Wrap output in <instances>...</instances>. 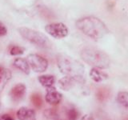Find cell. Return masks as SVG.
<instances>
[{
	"mask_svg": "<svg viewBox=\"0 0 128 120\" xmlns=\"http://www.w3.org/2000/svg\"><path fill=\"white\" fill-rule=\"evenodd\" d=\"M83 61L98 69H106L110 66V61L108 55L103 51L94 47H86L81 51Z\"/></svg>",
	"mask_w": 128,
	"mask_h": 120,
	"instance_id": "3957f363",
	"label": "cell"
},
{
	"mask_svg": "<svg viewBox=\"0 0 128 120\" xmlns=\"http://www.w3.org/2000/svg\"><path fill=\"white\" fill-rule=\"evenodd\" d=\"M80 120H94V118L91 114H84Z\"/></svg>",
	"mask_w": 128,
	"mask_h": 120,
	"instance_id": "603a6c76",
	"label": "cell"
},
{
	"mask_svg": "<svg viewBox=\"0 0 128 120\" xmlns=\"http://www.w3.org/2000/svg\"><path fill=\"white\" fill-rule=\"evenodd\" d=\"M62 99V94L58 92L54 86H50L46 88V94L45 95L46 102L51 106H57L61 102Z\"/></svg>",
	"mask_w": 128,
	"mask_h": 120,
	"instance_id": "ba28073f",
	"label": "cell"
},
{
	"mask_svg": "<svg viewBox=\"0 0 128 120\" xmlns=\"http://www.w3.org/2000/svg\"><path fill=\"white\" fill-rule=\"evenodd\" d=\"M55 120H65V119H61V118H57V119H55Z\"/></svg>",
	"mask_w": 128,
	"mask_h": 120,
	"instance_id": "d4e9b609",
	"label": "cell"
},
{
	"mask_svg": "<svg viewBox=\"0 0 128 120\" xmlns=\"http://www.w3.org/2000/svg\"><path fill=\"white\" fill-rule=\"evenodd\" d=\"M45 30L52 37L56 38H62L68 34V29L63 23L49 24L45 27Z\"/></svg>",
	"mask_w": 128,
	"mask_h": 120,
	"instance_id": "8992f818",
	"label": "cell"
},
{
	"mask_svg": "<svg viewBox=\"0 0 128 120\" xmlns=\"http://www.w3.org/2000/svg\"><path fill=\"white\" fill-rule=\"evenodd\" d=\"M7 33V30L6 26L3 25V23L2 22H0V36H3L6 34Z\"/></svg>",
	"mask_w": 128,
	"mask_h": 120,
	"instance_id": "44dd1931",
	"label": "cell"
},
{
	"mask_svg": "<svg viewBox=\"0 0 128 120\" xmlns=\"http://www.w3.org/2000/svg\"><path fill=\"white\" fill-rule=\"evenodd\" d=\"M0 120H15V119L10 114H0Z\"/></svg>",
	"mask_w": 128,
	"mask_h": 120,
	"instance_id": "7402d4cb",
	"label": "cell"
},
{
	"mask_svg": "<svg viewBox=\"0 0 128 120\" xmlns=\"http://www.w3.org/2000/svg\"><path fill=\"white\" fill-rule=\"evenodd\" d=\"M43 115H44V117L47 119L55 120V119L58 118V117H59L58 109L56 107V106H54V107L47 108V109H46L43 111Z\"/></svg>",
	"mask_w": 128,
	"mask_h": 120,
	"instance_id": "e0dca14e",
	"label": "cell"
},
{
	"mask_svg": "<svg viewBox=\"0 0 128 120\" xmlns=\"http://www.w3.org/2000/svg\"><path fill=\"white\" fill-rule=\"evenodd\" d=\"M26 62L32 68V70L34 72H37V73L44 72L46 70L48 67L47 60L38 54H29L27 56Z\"/></svg>",
	"mask_w": 128,
	"mask_h": 120,
	"instance_id": "5b68a950",
	"label": "cell"
},
{
	"mask_svg": "<svg viewBox=\"0 0 128 120\" xmlns=\"http://www.w3.org/2000/svg\"><path fill=\"white\" fill-rule=\"evenodd\" d=\"M76 26L83 34L94 39L102 38L109 32L105 23L93 16L80 18L76 22Z\"/></svg>",
	"mask_w": 128,
	"mask_h": 120,
	"instance_id": "6da1fadb",
	"label": "cell"
},
{
	"mask_svg": "<svg viewBox=\"0 0 128 120\" xmlns=\"http://www.w3.org/2000/svg\"><path fill=\"white\" fill-rule=\"evenodd\" d=\"M80 83H85L84 78H75L70 76H65L62 78H60L58 82V86L61 90L65 91H70L74 89L75 86Z\"/></svg>",
	"mask_w": 128,
	"mask_h": 120,
	"instance_id": "52a82bcc",
	"label": "cell"
},
{
	"mask_svg": "<svg viewBox=\"0 0 128 120\" xmlns=\"http://www.w3.org/2000/svg\"><path fill=\"white\" fill-rule=\"evenodd\" d=\"M117 101L125 109L128 108V93L125 90L119 91L117 94Z\"/></svg>",
	"mask_w": 128,
	"mask_h": 120,
	"instance_id": "ac0fdd59",
	"label": "cell"
},
{
	"mask_svg": "<svg viewBox=\"0 0 128 120\" xmlns=\"http://www.w3.org/2000/svg\"><path fill=\"white\" fill-rule=\"evenodd\" d=\"M16 117L18 120H36V113L33 109L22 106L16 112Z\"/></svg>",
	"mask_w": 128,
	"mask_h": 120,
	"instance_id": "30bf717a",
	"label": "cell"
},
{
	"mask_svg": "<svg viewBox=\"0 0 128 120\" xmlns=\"http://www.w3.org/2000/svg\"><path fill=\"white\" fill-rule=\"evenodd\" d=\"M11 72L10 70L0 66V93L2 91L7 82L11 78Z\"/></svg>",
	"mask_w": 128,
	"mask_h": 120,
	"instance_id": "8fae6325",
	"label": "cell"
},
{
	"mask_svg": "<svg viewBox=\"0 0 128 120\" xmlns=\"http://www.w3.org/2000/svg\"><path fill=\"white\" fill-rule=\"evenodd\" d=\"M65 114L66 120H78L80 116V112L74 106H69L66 108Z\"/></svg>",
	"mask_w": 128,
	"mask_h": 120,
	"instance_id": "9a60e30c",
	"label": "cell"
},
{
	"mask_svg": "<svg viewBox=\"0 0 128 120\" xmlns=\"http://www.w3.org/2000/svg\"><path fill=\"white\" fill-rule=\"evenodd\" d=\"M58 67L62 74L75 78H84L85 68L77 60L69 56L60 54L57 58Z\"/></svg>",
	"mask_w": 128,
	"mask_h": 120,
	"instance_id": "7a4b0ae2",
	"label": "cell"
},
{
	"mask_svg": "<svg viewBox=\"0 0 128 120\" xmlns=\"http://www.w3.org/2000/svg\"><path fill=\"white\" fill-rule=\"evenodd\" d=\"M26 93V86L22 83H18L11 88L10 96L12 101L19 102L24 98Z\"/></svg>",
	"mask_w": 128,
	"mask_h": 120,
	"instance_id": "9c48e42d",
	"label": "cell"
},
{
	"mask_svg": "<svg viewBox=\"0 0 128 120\" xmlns=\"http://www.w3.org/2000/svg\"><path fill=\"white\" fill-rule=\"evenodd\" d=\"M13 65L14 67H16L17 69L20 70L22 72H23L24 74H30V66L28 62H26V60L22 58H17L14 59V61L13 62Z\"/></svg>",
	"mask_w": 128,
	"mask_h": 120,
	"instance_id": "5bb4252c",
	"label": "cell"
},
{
	"mask_svg": "<svg viewBox=\"0 0 128 120\" xmlns=\"http://www.w3.org/2000/svg\"><path fill=\"white\" fill-rule=\"evenodd\" d=\"M110 90L108 87L102 86L99 87L95 93L96 98L100 102H105L110 97Z\"/></svg>",
	"mask_w": 128,
	"mask_h": 120,
	"instance_id": "4fadbf2b",
	"label": "cell"
},
{
	"mask_svg": "<svg viewBox=\"0 0 128 120\" xmlns=\"http://www.w3.org/2000/svg\"><path fill=\"white\" fill-rule=\"evenodd\" d=\"M2 106V102H1V97H0V108Z\"/></svg>",
	"mask_w": 128,
	"mask_h": 120,
	"instance_id": "cb8c5ba5",
	"label": "cell"
},
{
	"mask_svg": "<svg viewBox=\"0 0 128 120\" xmlns=\"http://www.w3.org/2000/svg\"><path fill=\"white\" fill-rule=\"evenodd\" d=\"M90 77L95 82H100L108 78V75L105 72L100 70L98 68L94 67L90 71Z\"/></svg>",
	"mask_w": 128,
	"mask_h": 120,
	"instance_id": "7c38bea8",
	"label": "cell"
},
{
	"mask_svg": "<svg viewBox=\"0 0 128 120\" xmlns=\"http://www.w3.org/2000/svg\"><path fill=\"white\" fill-rule=\"evenodd\" d=\"M30 102L33 104V106L37 109H40L43 104L42 96L38 93H34L30 95Z\"/></svg>",
	"mask_w": 128,
	"mask_h": 120,
	"instance_id": "d6986e66",
	"label": "cell"
},
{
	"mask_svg": "<svg viewBox=\"0 0 128 120\" xmlns=\"http://www.w3.org/2000/svg\"><path fill=\"white\" fill-rule=\"evenodd\" d=\"M24 52V49L21 46H12L10 49V54L11 55H19V54H22Z\"/></svg>",
	"mask_w": 128,
	"mask_h": 120,
	"instance_id": "ffe728a7",
	"label": "cell"
},
{
	"mask_svg": "<svg viewBox=\"0 0 128 120\" xmlns=\"http://www.w3.org/2000/svg\"><path fill=\"white\" fill-rule=\"evenodd\" d=\"M38 82L40 84L44 86V87H50L52 86L55 82V78L53 75L50 74H44V75H40L38 78Z\"/></svg>",
	"mask_w": 128,
	"mask_h": 120,
	"instance_id": "2e32d148",
	"label": "cell"
},
{
	"mask_svg": "<svg viewBox=\"0 0 128 120\" xmlns=\"http://www.w3.org/2000/svg\"><path fill=\"white\" fill-rule=\"evenodd\" d=\"M18 32L22 35V37L39 47L50 48L51 46L49 39L47 38L46 36H45V34H43L41 32L26 27L19 28Z\"/></svg>",
	"mask_w": 128,
	"mask_h": 120,
	"instance_id": "277c9868",
	"label": "cell"
}]
</instances>
